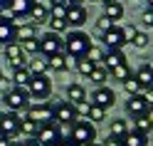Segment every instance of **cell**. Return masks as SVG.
Instances as JSON below:
<instances>
[{"instance_id":"cell-1","label":"cell","mask_w":153,"mask_h":146,"mask_svg":"<svg viewBox=\"0 0 153 146\" xmlns=\"http://www.w3.org/2000/svg\"><path fill=\"white\" fill-rule=\"evenodd\" d=\"M89 47H91V40H89L87 32H82V30H69L67 32V37H64V55L67 57L82 60V57H87Z\"/></svg>"},{"instance_id":"cell-2","label":"cell","mask_w":153,"mask_h":146,"mask_svg":"<svg viewBox=\"0 0 153 146\" xmlns=\"http://www.w3.org/2000/svg\"><path fill=\"white\" fill-rule=\"evenodd\" d=\"M69 141L76 146H89L97 141V126H94L89 119H76L69 126Z\"/></svg>"},{"instance_id":"cell-3","label":"cell","mask_w":153,"mask_h":146,"mask_svg":"<svg viewBox=\"0 0 153 146\" xmlns=\"http://www.w3.org/2000/svg\"><path fill=\"white\" fill-rule=\"evenodd\" d=\"M3 102L7 106V112H27L30 106V94H27L25 87H10L5 94H3Z\"/></svg>"},{"instance_id":"cell-4","label":"cell","mask_w":153,"mask_h":146,"mask_svg":"<svg viewBox=\"0 0 153 146\" xmlns=\"http://www.w3.org/2000/svg\"><path fill=\"white\" fill-rule=\"evenodd\" d=\"M27 94L35 97V99H47V97L52 94V82L47 74H32L30 77V84L25 87Z\"/></svg>"},{"instance_id":"cell-5","label":"cell","mask_w":153,"mask_h":146,"mask_svg":"<svg viewBox=\"0 0 153 146\" xmlns=\"http://www.w3.org/2000/svg\"><path fill=\"white\" fill-rule=\"evenodd\" d=\"M20 116L15 112H3L0 114V136H5V139H15V136H20Z\"/></svg>"},{"instance_id":"cell-6","label":"cell","mask_w":153,"mask_h":146,"mask_svg":"<svg viewBox=\"0 0 153 146\" xmlns=\"http://www.w3.org/2000/svg\"><path fill=\"white\" fill-rule=\"evenodd\" d=\"M59 52H64V40L57 32H45L40 37V55H45V60H47V57L59 55Z\"/></svg>"},{"instance_id":"cell-7","label":"cell","mask_w":153,"mask_h":146,"mask_svg":"<svg viewBox=\"0 0 153 146\" xmlns=\"http://www.w3.org/2000/svg\"><path fill=\"white\" fill-rule=\"evenodd\" d=\"M25 119L35 121L37 126H42V124H52V121H54L52 104H37V106H27V116H25Z\"/></svg>"},{"instance_id":"cell-8","label":"cell","mask_w":153,"mask_h":146,"mask_svg":"<svg viewBox=\"0 0 153 146\" xmlns=\"http://www.w3.org/2000/svg\"><path fill=\"white\" fill-rule=\"evenodd\" d=\"M37 141H40V146H54L57 141H62V131H59V124H42L40 129H37Z\"/></svg>"},{"instance_id":"cell-9","label":"cell","mask_w":153,"mask_h":146,"mask_svg":"<svg viewBox=\"0 0 153 146\" xmlns=\"http://www.w3.org/2000/svg\"><path fill=\"white\" fill-rule=\"evenodd\" d=\"M52 112H54V124L72 126V124L76 121L74 104H69V102H57V104H52Z\"/></svg>"},{"instance_id":"cell-10","label":"cell","mask_w":153,"mask_h":146,"mask_svg":"<svg viewBox=\"0 0 153 146\" xmlns=\"http://www.w3.org/2000/svg\"><path fill=\"white\" fill-rule=\"evenodd\" d=\"M101 42L106 50H123V45H126V35H123V27L114 25L106 35H101Z\"/></svg>"},{"instance_id":"cell-11","label":"cell","mask_w":153,"mask_h":146,"mask_svg":"<svg viewBox=\"0 0 153 146\" xmlns=\"http://www.w3.org/2000/svg\"><path fill=\"white\" fill-rule=\"evenodd\" d=\"M87 17H89V13H87V7L84 5H67V25L69 27H74V30H79V27L87 22Z\"/></svg>"},{"instance_id":"cell-12","label":"cell","mask_w":153,"mask_h":146,"mask_svg":"<svg viewBox=\"0 0 153 146\" xmlns=\"http://www.w3.org/2000/svg\"><path fill=\"white\" fill-rule=\"evenodd\" d=\"M114 102H116V94H114V89H109V87H97V89L91 92V104L101 106V109H111Z\"/></svg>"},{"instance_id":"cell-13","label":"cell","mask_w":153,"mask_h":146,"mask_svg":"<svg viewBox=\"0 0 153 146\" xmlns=\"http://www.w3.org/2000/svg\"><path fill=\"white\" fill-rule=\"evenodd\" d=\"M15 32H17V22L13 17H0V47H7L15 42Z\"/></svg>"},{"instance_id":"cell-14","label":"cell","mask_w":153,"mask_h":146,"mask_svg":"<svg viewBox=\"0 0 153 146\" xmlns=\"http://www.w3.org/2000/svg\"><path fill=\"white\" fill-rule=\"evenodd\" d=\"M5 60L7 64L13 67V70H17V67H25V52H22V47L13 42V45H7L5 47Z\"/></svg>"},{"instance_id":"cell-15","label":"cell","mask_w":153,"mask_h":146,"mask_svg":"<svg viewBox=\"0 0 153 146\" xmlns=\"http://www.w3.org/2000/svg\"><path fill=\"white\" fill-rule=\"evenodd\" d=\"M151 109L148 106V102L143 99V94H133V97H128V102H126V112L131 114V116H143Z\"/></svg>"},{"instance_id":"cell-16","label":"cell","mask_w":153,"mask_h":146,"mask_svg":"<svg viewBox=\"0 0 153 146\" xmlns=\"http://www.w3.org/2000/svg\"><path fill=\"white\" fill-rule=\"evenodd\" d=\"M27 17H30L32 25H42V22H47V20H50V3H35Z\"/></svg>"},{"instance_id":"cell-17","label":"cell","mask_w":153,"mask_h":146,"mask_svg":"<svg viewBox=\"0 0 153 146\" xmlns=\"http://www.w3.org/2000/svg\"><path fill=\"white\" fill-rule=\"evenodd\" d=\"M67 102L69 104H82V102H87V89L79 84V82H69L67 84Z\"/></svg>"},{"instance_id":"cell-18","label":"cell","mask_w":153,"mask_h":146,"mask_svg":"<svg viewBox=\"0 0 153 146\" xmlns=\"http://www.w3.org/2000/svg\"><path fill=\"white\" fill-rule=\"evenodd\" d=\"M121 64H126V57H123V52L121 50H106V55H104V62H101V67L104 70H116V67H121Z\"/></svg>"},{"instance_id":"cell-19","label":"cell","mask_w":153,"mask_h":146,"mask_svg":"<svg viewBox=\"0 0 153 146\" xmlns=\"http://www.w3.org/2000/svg\"><path fill=\"white\" fill-rule=\"evenodd\" d=\"M37 3V0H10V15L13 17H27L32 10V5Z\"/></svg>"},{"instance_id":"cell-20","label":"cell","mask_w":153,"mask_h":146,"mask_svg":"<svg viewBox=\"0 0 153 146\" xmlns=\"http://www.w3.org/2000/svg\"><path fill=\"white\" fill-rule=\"evenodd\" d=\"M74 62H69V57H67L64 52L59 55H52V57H47V67H50L52 72H64V70H69Z\"/></svg>"},{"instance_id":"cell-21","label":"cell","mask_w":153,"mask_h":146,"mask_svg":"<svg viewBox=\"0 0 153 146\" xmlns=\"http://www.w3.org/2000/svg\"><path fill=\"white\" fill-rule=\"evenodd\" d=\"M133 77H136V82L141 84V89H151L153 87V72L148 70L146 64H141L136 72H133Z\"/></svg>"},{"instance_id":"cell-22","label":"cell","mask_w":153,"mask_h":146,"mask_svg":"<svg viewBox=\"0 0 153 146\" xmlns=\"http://www.w3.org/2000/svg\"><path fill=\"white\" fill-rule=\"evenodd\" d=\"M131 129H128V121L123 119H111L109 121V136H114V139H123Z\"/></svg>"},{"instance_id":"cell-23","label":"cell","mask_w":153,"mask_h":146,"mask_svg":"<svg viewBox=\"0 0 153 146\" xmlns=\"http://www.w3.org/2000/svg\"><path fill=\"white\" fill-rule=\"evenodd\" d=\"M104 15L109 17V20H121L123 17V5L119 3V0H111V3H104Z\"/></svg>"},{"instance_id":"cell-24","label":"cell","mask_w":153,"mask_h":146,"mask_svg":"<svg viewBox=\"0 0 153 146\" xmlns=\"http://www.w3.org/2000/svg\"><path fill=\"white\" fill-rule=\"evenodd\" d=\"M32 37H37V27L30 22V25H17V32H15V42H27L32 40Z\"/></svg>"},{"instance_id":"cell-25","label":"cell","mask_w":153,"mask_h":146,"mask_svg":"<svg viewBox=\"0 0 153 146\" xmlns=\"http://www.w3.org/2000/svg\"><path fill=\"white\" fill-rule=\"evenodd\" d=\"M30 70L27 67H17V70H13V87H27L30 84Z\"/></svg>"},{"instance_id":"cell-26","label":"cell","mask_w":153,"mask_h":146,"mask_svg":"<svg viewBox=\"0 0 153 146\" xmlns=\"http://www.w3.org/2000/svg\"><path fill=\"white\" fill-rule=\"evenodd\" d=\"M27 70H30V74H47V72H50V67H47V60H42V57H35V60H30Z\"/></svg>"},{"instance_id":"cell-27","label":"cell","mask_w":153,"mask_h":146,"mask_svg":"<svg viewBox=\"0 0 153 146\" xmlns=\"http://www.w3.org/2000/svg\"><path fill=\"white\" fill-rule=\"evenodd\" d=\"M94 67H97V64H94V62H89L87 57H82V60H74V70L79 72L82 77H89V74L94 72Z\"/></svg>"},{"instance_id":"cell-28","label":"cell","mask_w":153,"mask_h":146,"mask_svg":"<svg viewBox=\"0 0 153 146\" xmlns=\"http://www.w3.org/2000/svg\"><path fill=\"white\" fill-rule=\"evenodd\" d=\"M121 141H123V146H146V136L138 131H128Z\"/></svg>"},{"instance_id":"cell-29","label":"cell","mask_w":153,"mask_h":146,"mask_svg":"<svg viewBox=\"0 0 153 146\" xmlns=\"http://www.w3.org/2000/svg\"><path fill=\"white\" fill-rule=\"evenodd\" d=\"M104 55H106V50H101V47L91 45V47H89V52H87V60H89V62H94L97 67H101V62H104Z\"/></svg>"},{"instance_id":"cell-30","label":"cell","mask_w":153,"mask_h":146,"mask_svg":"<svg viewBox=\"0 0 153 146\" xmlns=\"http://www.w3.org/2000/svg\"><path fill=\"white\" fill-rule=\"evenodd\" d=\"M87 119H89L91 124L104 121V119H106V109H101V106H97V104H91V102H89V116H87Z\"/></svg>"},{"instance_id":"cell-31","label":"cell","mask_w":153,"mask_h":146,"mask_svg":"<svg viewBox=\"0 0 153 146\" xmlns=\"http://www.w3.org/2000/svg\"><path fill=\"white\" fill-rule=\"evenodd\" d=\"M111 77L114 79H119L121 84L128 79V77H133V72H131V67H128V62L126 64H121V67H116V70H111Z\"/></svg>"},{"instance_id":"cell-32","label":"cell","mask_w":153,"mask_h":146,"mask_svg":"<svg viewBox=\"0 0 153 146\" xmlns=\"http://www.w3.org/2000/svg\"><path fill=\"white\" fill-rule=\"evenodd\" d=\"M37 129H40V126H37L35 121H30V119H22V121H20V134H25L27 139H35V136H37Z\"/></svg>"},{"instance_id":"cell-33","label":"cell","mask_w":153,"mask_h":146,"mask_svg":"<svg viewBox=\"0 0 153 146\" xmlns=\"http://www.w3.org/2000/svg\"><path fill=\"white\" fill-rule=\"evenodd\" d=\"M133 131H138V134H143V136H148V131H153V126L148 124L146 114H143V116H136V121H133Z\"/></svg>"},{"instance_id":"cell-34","label":"cell","mask_w":153,"mask_h":146,"mask_svg":"<svg viewBox=\"0 0 153 146\" xmlns=\"http://www.w3.org/2000/svg\"><path fill=\"white\" fill-rule=\"evenodd\" d=\"M106 77H109V72L104 70V67H94V72L89 74V82H94L97 87H104V82H106Z\"/></svg>"},{"instance_id":"cell-35","label":"cell","mask_w":153,"mask_h":146,"mask_svg":"<svg viewBox=\"0 0 153 146\" xmlns=\"http://www.w3.org/2000/svg\"><path fill=\"white\" fill-rule=\"evenodd\" d=\"M50 32H57V35H62V32H69V25H67V20H57V17H50Z\"/></svg>"},{"instance_id":"cell-36","label":"cell","mask_w":153,"mask_h":146,"mask_svg":"<svg viewBox=\"0 0 153 146\" xmlns=\"http://www.w3.org/2000/svg\"><path fill=\"white\" fill-rule=\"evenodd\" d=\"M22 52H30V55H40V37H32L27 42H20Z\"/></svg>"},{"instance_id":"cell-37","label":"cell","mask_w":153,"mask_h":146,"mask_svg":"<svg viewBox=\"0 0 153 146\" xmlns=\"http://www.w3.org/2000/svg\"><path fill=\"white\" fill-rule=\"evenodd\" d=\"M114 25H116V22H114V20H109L106 15H101L99 20H97V32H99V35H106V32L111 30Z\"/></svg>"},{"instance_id":"cell-38","label":"cell","mask_w":153,"mask_h":146,"mask_svg":"<svg viewBox=\"0 0 153 146\" xmlns=\"http://www.w3.org/2000/svg\"><path fill=\"white\" fill-rule=\"evenodd\" d=\"M123 89H126L128 97H133V94H141V84L136 82V77H128V79L123 82Z\"/></svg>"},{"instance_id":"cell-39","label":"cell","mask_w":153,"mask_h":146,"mask_svg":"<svg viewBox=\"0 0 153 146\" xmlns=\"http://www.w3.org/2000/svg\"><path fill=\"white\" fill-rule=\"evenodd\" d=\"M50 17L64 20V17H67V7H64V5H52V7H50Z\"/></svg>"},{"instance_id":"cell-40","label":"cell","mask_w":153,"mask_h":146,"mask_svg":"<svg viewBox=\"0 0 153 146\" xmlns=\"http://www.w3.org/2000/svg\"><path fill=\"white\" fill-rule=\"evenodd\" d=\"M74 112H76V119H87V116H89V102L76 104V106H74Z\"/></svg>"},{"instance_id":"cell-41","label":"cell","mask_w":153,"mask_h":146,"mask_svg":"<svg viewBox=\"0 0 153 146\" xmlns=\"http://www.w3.org/2000/svg\"><path fill=\"white\" fill-rule=\"evenodd\" d=\"M148 42H151V40H148V35H146V32H138V35L131 40V45H133V47H146Z\"/></svg>"},{"instance_id":"cell-42","label":"cell","mask_w":153,"mask_h":146,"mask_svg":"<svg viewBox=\"0 0 153 146\" xmlns=\"http://www.w3.org/2000/svg\"><path fill=\"white\" fill-rule=\"evenodd\" d=\"M123 35H126V42H131L133 37L138 35V30H136V27H133V25H126V27H123Z\"/></svg>"},{"instance_id":"cell-43","label":"cell","mask_w":153,"mask_h":146,"mask_svg":"<svg viewBox=\"0 0 153 146\" xmlns=\"http://www.w3.org/2000/svg\"><path fill=\"white\" fill-rule=\"evenodd\" d=\"M143 22H146V27H153V7H148L143 13Z\"/></svg>"},{"instance_id":"cell-44","label":"cell","mask_w":153,"mask_h":146,"mask_svg":"<svg viewBox=\"0 0 153 146\" xmlns=\"http://www.w3.org/2000/svg\"><path fill=\"white\" fill-rule=\"evenodd\" d=\"M101 146H123L121 139H114V136H106V141H104Z\"/></svg>"},{"instance_id":"cell-45","label":"cell","mask_w":153,"mask_h":146,"mask_svg":"<svg viewBox=\"0 0 153 146\" xmlns=\"http://www.w3.org/2000/svg\"><path fill=\"white\" fill-rule=\"evenodd\" d=\"M10 82H13V79H7V77H0V92H3V94L10 89Z\"/></svg>"},{"instance_id":"cell-46","label":"cell","mask_w":153,"mask_h":146,"mask_svg":"<svg viewBox=\"0 0 153 146\" xmlns=\"http://www.w3.org/2000/svg\"><path fill=\"white\" fill-rule=\"evenodd\" d=\"M143 99L148 102V106H153V87H151V89H146V94H143Z\"/></svg>"},{"instance_id":"cell-47","label":"cell","mask_w":153,"mask_h":146,"mask_svg":"<svg viewBox=\"0 0 153 146\" xmlns=\"http://www.w3.org/2000/svg\"><path fill=\"white\" fill-rule=\"evenodd\" d=\"M15 146H40V141H37V139H27V141H22V144H15Z\"/></svg>"},{"instance_id":"cell-48","label":"cell","mask_w":153,"mask_h":146,"mask_svg":"<svg viewBox=\"0 0 153 146\" xmlns=\"http://www.w3.org/2000/svg\"><path fill=\"white\" fill-rule=\"evenodd\" d=\"M0 146H15V141H10V139H5V136H0Z\"/></svg>"},{"instance_id":"cell-49","label":"cell","mask_w":153,"mask_h":146,"mask_svg":"<svg viewBox=\"0 0 153 146\" xmlns=\"http://www.w3.org/2000/svg\"><path fill=\"white\" fill-rule=\"evenodd\" d=\"M54 146H76V144H72V141H69V139H62V141H57V144H54Z\"/></svg>"},{"instance_id":"cell-50","label":"cell","mask_w":153,"mask_h":146,"mask_svg":"<svg viewBox=\"0 0 153 146\" xmlns=\"http://www.w3.org/2000/svg\"><path fill=\"white\" fill-rule=\"evenodd\" d=\"M146 119H148V124H151V126H153V106H151V109H148V112H146Z\"/></svg>"},{"instance_id":"cell-51","label":"cell","mask_w":153,"mask_h":146,"mask_svg":"<svg viewBox=\"0 0 153 146\" xmlns=\"http://www.w3.org/2000/svg\"><path fill=\"white\" fill-rule=\"evenodd\" d=\"M52 5H64V7H67V0H50V7H52Z\"/></svg>"},{"instance_id":"cell-52","label":"cell","mask_w":153,"mask_h":146,"mask_svg":"<svg viewBox=\"0 0 153 146\" xmlns=\"http://www.w3.org/2000/svg\"><path fill=\"white\" fill-rule=\"evenodd\" d=\"M84 0H67V5H82Z\"/></svg>"},{"instance_id":"cell-53","label":"cell","mask_w":153,"mask_h":146,"mask_svg":"<svg viewBox=\"0 0 153 146\" xmlns=\"http://www.w3.org/2000/svg\"><path fill=\"white\" fill-rule=\"evenodd\" d=\"M10 5V0H0V10H3V7H7Z\"/></svg>"},{"instance_id":"cell-54","label":"cell","mask_w":153,"mask_h":146,"mask_svg":"<svg viewBox=\"0 0 153 146\" xmlns=\"http://www.w3.org/2000/svg\"><path fill=\"white\" fill-rule=\"evenodd\" d=\"M146 67H148V70L153 72V60H146Z\"/></svg>"},{"instance_id":"cell-55","label":"cell","mask_w":153,"mask_h":146,"mask_svg":"<svg viewBox=\"0 0 153 146\" xmlns=\"http://www.w3.org/2000/svg\"><path fill=\"white\" fill-rule=\"evenodd\" d=\"M99 3H101V5H104V3H111V0H99Z\"/></svg>"},{"instance_id":"cell-56","label":"cell","mask_w":153,"mask_h":146,"mask_svg":"<svg viewBox=\"0 0 153 146\" xmlns=\"http://www.w3.org/2000/svg\"><path fill=\"white\" fill-rule=\"evenodd\" d=\"M148 7H153V0H148Z\"/></svg>"},{"instance_id":"cell-57","label":"cell","mask_w":153,"mask_h":146,"mask_svg":"<svg viewBox=\"0 0 153 146\" xmlns=\"http://www.w3.org/2000/svg\"><path fill=\"white\" fill-rule=\"evenodd\" d=\"M89 146H101V144H97V141H94V144H89Z\"/></svg>"},{"instance_id":"cell-58","label":"cell","mask_w":153,"mask_h":146,"mask_svg":"<svg viewBox=\"0 0 153 146\" xmlns=\"http://www.w3.org/2000/svg\"><path fill=\"white\" fill-rule=\"evenodd\" d=\"M0 77H3V72H0Z\"/></svg>"},{"instance_id":"cell-59","label":"cell","mask_w":153,"mask_h":146,"mask_svg":"<svg viewBox=\"0 0 153 146\" xmlns=\"http://www.w3.org/2000/svg\"><path fill=\"white\" fill-rule=\"evenodd\" d=\"M0 17H3V15H0Z\"/></svg>"}]
</instances>
